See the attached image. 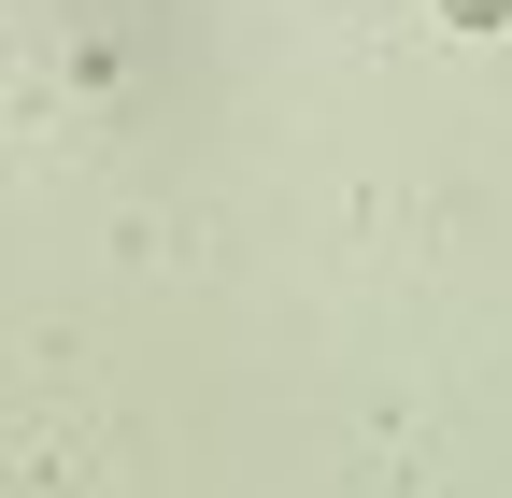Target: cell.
I'll return each mask as SVG.
<instances>
[{"instance_id":"6da1fadb","label":"cell","mask_w":512,"mask_h":498,"mask_svg":"<svg viewBox=\"0 0 512 498\" xmlns=\"http://www.w3.org/2000/svg\"><path fill=\"white\" fill-rule=\"evenodd\" d=\"M441 15H456V29H498V15H512V0H441Z\"/></svg>"}]
</instances>
